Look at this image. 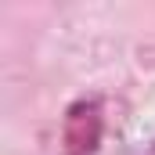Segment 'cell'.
I'll return each mask as SVG.
<instances>
[{"label": "cell", "instance_id": "1", "mask_svg": "<svg viewBox=\"0 0 155 155\" xmlns=\"http://www.w3.org/2000/svg\"><path fill=\"white\" fill-rule=\"evenodd\" d=\"M105 141V101L97 94L76 97L61 116V155H97Z\"/></svg>", "mask_w": 155, "mask_h": 155}, {"label": "cell", "instance_id": "2", "mask_svg": "<svg viewBox=\"0 0 155 155\" xmlns=\"http://www.w3.org/2000/svg\"><path fill=\"white\" fill-rule=\"evenodd\" d=\"M148 155H155V141H152V148H148Z\"/></svg>", "mask_w": 155, "mask_h": 155}]
</instances>
